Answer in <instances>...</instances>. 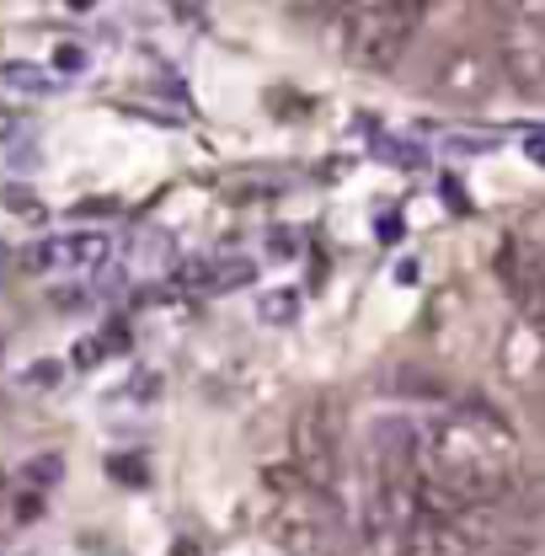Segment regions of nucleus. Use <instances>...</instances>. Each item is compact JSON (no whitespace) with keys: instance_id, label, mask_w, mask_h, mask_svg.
Segmentation results:
<instances>
[{"instance_id":"nucleus-3","label":"nucleus","mask_w":545,"mask_h":556,"mask_svg":"<svg viewBox=\"0 0 545 556\" xmlns=\"http://www.w3.org/2000/svg\"><path fill=\"white\" fill-rule=\"evenodd\" d=\"M289 466L310 492L332 497L342 482V407L332 396H310L289 422Z\"/></svg>"},{"instance_id":"nucleus-16","label":"nucleus","mask_w":545,"mask_h":556,"mask_svg":"<svg viewBox=\"0 0 545 556\" xmlns=\"http://www.w3.org/2000/svg\"><path fill=\"white\" fill-rule=\"evenodd\" d=\"M60 380V364L54 358H38L33 369H27V386H54Z\"/></svg>"},{"instance_id":"nucleus-19","label":"nucleus","mask_w":545,"mask_h":556,"mask_svg":"<svg viewBox=\"0 0 545 556\" xmlns=\"http://www.w3.org/2000/svg\"><path fill=\"white\" fill-rule=\"evenodd\" d=\"M177 556H199V552H193V546H177Z\"/></svg>"},{"instance_id":"nucleus-11","label":"nucleus","mask_w":545,"mask_h":556,"mask_svg":"<svg viewBox=\"0 0 545 556\" xmlns=\"http://www.w3.org/2000/svg\"><path fill=\"white\" fill-rule=\"evenodd\" d=\"M0 80L11 86V91H22V97H43L54 80H49V70L27 65V60H11V65H0Z\"/></svg>"},{"instance_id":"nucleus-12","label":"nucleus","mask_w":545,"mask_h":556,"mask_svg":"<svg viewBox=\"0 0 545 556\" xmlns=\"http://www.w3.org/2000/svg\"><path fill=\"white\" fill-rule=\"evenodd\" d=\"M257 316H263L268 327H289V321L300 316V294H294V289H268V294L257 300Z\"/></svg>"},{"instance_id":"nucleus-7","label":"nucleus","mask_w":545,"mask_h":556,"mask_svg":"<svg viewBox=\"0 0 545 556\" xmlns=\"http://www.w3.org/2000/svg\"><path fill=\"white\" fill-rule=\"evenodd\" d=\"M107 257H113L107 230H69V236H49L33 247V268L43 274H97Z\"/></svg>"},{"instance_id":"nucleus-6","label":"nucleus","mask_w":545,"mask_h":556,"mask_svg":"<svg viewBox=\"0 0 545 556\" xmlns=\"http://www.w3.org/2000/svg\"><path fill=\"white\" fill-rule=\"evenodd\" d=\"M497 70L524 97H545V22L503 27V38H497Z\"/></svg>"},{"instance_id":"nucleus-13","label":"nucleus","mask_w":545,"mask_h":556,"mask_svg":"<svg viewBox=\"0 0 545 556\" xmlns=\"http://www.w3.org/2000/svg\"><path fill=\"white\" fill-rule=\"evenodd\" d=\"M492 11L508 22V27H524V22H541L545 0H492Z\"/></svg>"},{"instance_id":"nucleus-2","label":"nucleus","mask_w":545,"mask_h":556,"mask_svg":"<svg viewBox=\"0 0 545 556\" xmlns=\"http://www.w3.org/2000/svg\"><path fill=\"white\" fill-rule=\"evenodd\" d=\"M428 0H375L342 22V49L358 70H396L422 27Z\"/></svg>"},{"instance_id":"nucleus-5","label":"nucleus","mask_w":545,"mask_h":556,"mask_svg":"<svg viewBox=\"0 0 545 556\" xmlns=\"http://www.w3.org/2000/svg\"><path fill=\"white\" fill-rule=\"evenodd\" d=\"M497 278L508 289V300L519 305L524 321H545V263L530 252V241L508 236L497 247Z\"/></svg>"},{"instance_id":"nucleus-20","label":"nucleus","mask_w":545,"mask_h":556,"mask_svg":"<svg viewBox=\"0 0 545 556\" xmlns=\"http://www.w3.org/2000/svg\"><path fill=\"white\" fill-rule=\"evenodd\" d=\"M0 263H5V252H0Z\"/></svg>"},{"instance_id":"nucleus-15","label":"nucleus","mask_w":545,"mask_h":556,"mask_svg":"<svg viewBox=\"0 0 545 556\" xmlns=\"http://www.w3.org/2000/svg\"><path fill=\"white\" fill-rule=\"evenodd\" d=\"M54 70H60V75H80V70H86V49H80V43H60V49H54Z\"/></svg>"},{"instance_id":"nucleus-9","label":"nucleus","mask_w":545,"mask_h":556,"mask_svg":"<svg viewBox=\"0 0 545 556\" xmlns=\"http://www.w3.org/2000/svg\"><path fill=\"white\" fill-rule=\"evenodd\" d=\"M272 541H278V552L283 556H327V525L321 519H310L305 508H283L278 519H272Z\"/></svg>"},{"instance_id":"nucleus-18","label":"nucleus","mask_w":545,"mask_h":556,"mask_svg":"<svg viewBox=\"0 0 545 556\" xmlns=\"http://www.w3.org/2000/svg\"><path fill=\"white\" fill-rule=\"evenodd\" d=\"M5 208H16V214H33V199H27V188H16V182H11V188H5Z\"/></svg>"},{"instance_id":"nucleus-1","label":"nucleus","mask_w":545,"mask_h":556,"mask_svg":"<svg viewBox=\"0 0 545 556\" xmlns=\"http://www.w3.org/2000/svg\"><path fill=\"white\" fill-rule=\"evenodd\" d=\"M422 471L466 503H503V492H514V433L486 407L428 417Z\"/></svg>"},{"instance_id":"nucleus-4","label":"nucleus","mask_w":545,"mask_h":556,"mask_svg":"<svg viewBox=\"0 0 545 556\" xmlns=\"http://www.w3.org/2000/svg\"><path fill=\"white\" fill-rule=\"evenodd\" d=\"M497 86V65H486L477 49H444L428 70V91L444 102H486Z\"/></svg>"},{"instance_id":"nucleus-14","label":"nucleus","mask_w":545,"mask_h":556,"mask_svg":"<svg viewBox=\"0 0 545 556\" xmlns=\"http://www.w3.org/2000/svg\"><path fill=\"white\" fill-rule=\"evenodd\" d=\"M60 471H65V460H60V455H43V460H33V466H27V482L49 486V482H60Z\"/></svg>"},{"instance_id":"nucleus-8","label":"nucleus","mask_w":545,"mask_h":556,"mask_svg":"<svg viewBox=\"0 0 545 556\" xmlns=\"http://www.w3.org/2000/svg\"><path fill=\"white\" fill-rule=\"evenodd\" d=\"M497 364H503L508 380L535 386L545 369V321H524V316H519V321L503 332V343H497Z\"/></svg>"},{"instance_id":"nucleus-10","label":"nucleus","mask_w":545,"mask_h":556,"mask_svg":"<svg viewBox=\"0 0 545 556\" xmlns=\"http://www.w3.org/2000/svg\"><path fill=\"white\" fill-rule=\"evenodd\" d=\"M396 552L402 556H477L460 535H455V525H449V519H428V514H422L417 525L402 530Z\"/></svg>"},{"instance_id":"nucleus-17","label":"nucleus","mask_w":545,"mask_h":556,"mask_svg":"<svg viewBox=\"0 0 545 556\" xmlns=\"http://www.w3.org/2000/svg\"><path fill=\"white\" fill-rule=\"evenodd\" d=\"M102 353H107V348H102V338H86V343H75V353H69V358H75L80 369H91Z\"/></svg>"}]
</instances>
